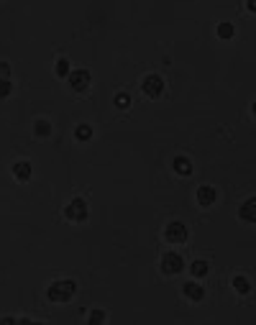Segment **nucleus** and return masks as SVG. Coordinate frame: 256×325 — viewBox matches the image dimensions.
I'll return each instance as SVG.
<instances>
[{"mask_svg":"<svg viewBox=\"0 0 256 325\" xmlns=\"http://www.w3.org/2000/svg\"><path fill=\"white\" fill-rule=\"evenodd\" d=\"M74 282L72 279H59V282H54V284L46 290V297L52 300V302H70L72 297H74Z\"/></svg>","mask_w":256,"mask_h":325,"instance_id":"obj_1","label":"nucleus"},{"mask_svg":"<svg viewBox=\"0 0 256 325\" xmlns=\"http://www.w3.org/2000/svg\"><path fill=\"white\" fill-rule=\"evenodd\" d=\"M187 236H190V233H187V226L180 223V220H172V223L164 228V238H166L169 244H184Z\"/></svg>","mask_w":256,"mask_h":325,"instance_id":"obj_2","label":"nucleus"},{"mask_svg":"<svg viewBox=\"0 0 256 325\" xmlns=\"http://www.w3.org/2000/svg\"><path fill=\"white\" fill-rule=\"evenodd\" d=\"M182 269H184V258H182L180 254L169 251V254L162 256V272H164V274H180Z\"/></svg>","mask_w":256,"mask_h":325,"instance_id":"obj_3","label":"nucleus"},{"mask_svg":"<svg viewBox=\"0 0 256 325\" xmlns=\"http://www.w3.org/2000/svg\"><path fill=\"white\" fill-rule=\"evenodd\" d=\"M141 90H144V95H148V98H159V95L164 92V80H162L159 74H148V77H144V82H141Z\"/></svg>","mask_w":256,"mask_h":325,"instance_id":"obj_4","label":"nucleus"},{"mask_svg":"<svg viewBox=\"0 0 256 325\" xmlns=\"http://www.w3.org/2000/svg\"><path fill=\"white\" fill-rule=\"evenodd\" d=\"M64 212H67V218H70V220L82 223L84 218H88V202H84L82 198H74V200L67 205V210H64Z\"/></svg>","mask_w":256,"mask_h":325,"instance_id":"obj_5","label":"nucleus"},{"mask_svg":"<svg viewBox=\"0 0 256 325\" xmlns=\"http://www.w3.org/2000/svg\"><path fill=\"white\" fill-rule=\"evenodd\" d=\"M70 88L74 90V92H84L90 88V72L88 70H74V72H70Z\"/></svg>","mask_w":256,"mask_h":325,"instance_id":"obj_6","label":"nucleus"},{"mask_svg":"<svg viewBox=\"0 0 256 325\" xmlns=\"http://www.w3.org/2000/svg\"><path fill=\"white\" fill-rule=\"evenodd\" d=\"M216 200H218V192H216V187H210V184H202V187L198 190V202H200L202 208H210V205H216Z\"/></svg>","mask_w":256,"mask_h":325,"instance_id":"obj_7","label":"nucleus"},{"mask_svg":"<svg viewBox=\"0 0 256 325\" xmlns=\"http://www.w3.org/2000/svg\"><path fill=\"white\" fill-rule=\"evenodd\" d=\"M182 292H184V297L192 300V302H200V300L205 297V287H200L198 282H187V284L182 287Z\"/></svg>","mask_w":256,"mask_h":325,"instance_id":"obj_8","label":"nucleus"},{"mask_svg":"<svg viewBox=\"0 0 256 325\" xmlns=\"http://www.w3.org/2000/svg\"><path fill=\"white\" fill-rule=\"evenodd\" d=\"M238 218H241V220H246V223H254V220H256V200H254V198H248V200L241 205V210H238Z\"/></svg>","mask_w":256,"mask_h":325,"instance_id":"obj_9","label":"nucleus"},{"mask_svg":"<svg viewBox=\"0 0 256 325\" xmlns=\"http://www.w3.org/2000/svg\"><path fill=\"white\" fill-rule=\"evenodd\" d=\"M172 166H174V172H177V174H182V177L192 174V162H190L187 156H177V159L172 162Z\"/></svg>","mask_w":256,"mask_h":325,"instance_id":"obj_10","label":"nucleus"},{"mask_svg":"<svg viewBox=\"0 0 256 325\" xmlns=\"http://www.w3.org/2000/svg\"><path fill=\"white\" fill-rule=\"evenodd\" d=\"M13 177H16V180H28V177H31V164H28V162H18V164L13 166Z\"/></svg>","mask_w":256,"mask_h":325,"instance_id":"obj_11","label":"nucleus"},{"mask_svg":"<svg viewBox=\"0 0 256 325\" xmlns=\"http://www.w3.org/2000/svg\"><path fill=\"white\" fill-rule=\"evenodd\" d=\"M74 138H77V141H82V144H84V141H90V138H92V128H90L88 123L77 126V128H74Z\"/></svg>","mask_w":256,"mask_h":325,"instance_id":"obj_12","label":"nucleus"},{"mask_svg":"<svg viewBox=\"0 0 256 325\" xmlns=\"http://www.w3.org/2000/svg\"><path fill=\"white\" fill-rule=\"evenodd\" d=\"M233 290H236L238 294H248L251 292V282L246 276H236V279H233Z\"/></svg>","mask_w":256,"mask_h":325,"instance_id":"obj_13","label":"nucleus"},{"mask_svg":"<svg viewBox=\"0 0 256 325\" xmlns=\"http://www.w3.org/2000/svg\"><path fill=\"white\" fill-rule=\"evenodd\" d=\"M34 134H36L38 138H46V136L52 134V123H49V120H36V126H34Z\"/></svg>","mask_w":256,"mask_h":325,"instance_id":"obj_14","label":"nucleus"},{"mask_svg":"<svg viewBox=\"0 0 256 325\" xmlns=\"http://www.w3.org/2000/svg\"><path fill=\"white\" fill-rule=\"evenodd\" d=\"M190 272H192V276H205L208 274V262H200V258H198V262H192L190 264Z\"/></svg>","mask_w":256,"mask_h":325,"instance_id":"obj_15","label":"nucleus"},{"mask_svg":"<svg viewBox=\"0 0 256 325\" xmlns=\"http://www.w3.org/2000/svg\"><path fill=\"white\" fill-rule=\"evenodd\" d=\"M54 72L59 74V77H70V59H56V67H54Z\"/></svg>","mask_w":256,"mask_h":325,"instance_id":"obj_16","label":"nucleus"},{"mask_svg":"<svg viewBox=\"0 0 256 325\" xmlns=\"http://www.w3.org/2000/svg\"><path fill=\"white\" fill-rule=\"evenodd\" d=\"M233 34H236V31H233L230 24H220V26H218V36H220V38H233Z\"/></svg>","mask_w":256,"mask_h":325,"instance_id":"obj_17","label":"nucleus"},{"mask_svg":"<svg viewBox=\"0 0 256 325\" xmlns=\"http://www.w3.org/2000/svg\"><path fill=\"white\" fill-rule=\"evenodd\" d=\"M13 92V84L8 80H0V98H8Z\"/></svg>","mask_w":256,"mask_h":325,"instance_id":"obj_18","label":"nucleus"},{"mask_svg":"<svg viewBox=\"0 0 256 325\" xmlns=\"http://www.w3.org/2000/svg\"><path fill=\"white\" fill-rule=\"evenodd\" d=\"M128 105H131V98H128V95H123V92L116 95V108H123V110H126Z\"/></svg>","mask_w":256,"mask_h":325,"instance_id":"obj_19","label":"nucleus"},{"mask_svg":"<svg viewBox=\"0 0 256 325\" xmlns=\"http://www.w3.org/2000/svg\"><path fill=\"white\" fill-rule=\"evenodd\" d=\"M90 322H105V312H100V310H95V312H90V318H88Z\"/></svg>","mask_w":256,"mask_h":325,"instance_id":"obj_20","label":"nucleus"},{"mask_svg":"<svg viewBox=\"0 0 256 325\" xmlns=\"http://www.w3.org/2000/svg\"><path fill=\"white\" fill-rule=\"evenodd\" d=\"M8 74H10V67L6 62H0V80H8Z\"/></svg>","mask_w":256,"mask_h":325,"instance_id":"obj_21","label":"nucleus"},{"mask_svg":"<svg viewBox=\"0 0 256 325\" xmlns=\"http://www.w3.org/2000/svg\"><path fill=\"white\" fill-rule=\"evenodd\" d=\"M0 322H3V325H13V322H18V320H16V318H3Z\"/></svg>","mask_w":256,"mask_h":325,"instance_id":"obj_22","label":"nucleus"}]
</instances>
